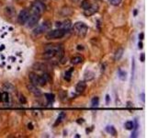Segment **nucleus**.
Wrapping results in <instances>:
<instances>
[{"label": "nucleus", "mask_w": 147, "mask_h": 138, "mask_svg": "<svg viewBox=\"0 0 147 138\" xmlns=\"http://www.w3.org/2000/svg\"><path fill=\"white\" fill-rule=\"evenodd\" d=\"M30 80L32 82V84L34 86H44L49 80V75L48 74H43L41 76H38V75L34 73L30 74Z\"/></svg>", "instance_id": "obj_1"}, {"label": "nucleus", "mask_w": 147, "mask_h": 138, "mask_svg": "<svg viewBox=\"0 0 147 138\" xmlns=\"http://www.w3.org/2000/svg\"><path fill=\"white\" fill-rule=\"evenodd\" d=\"M74 30H75V33L79 37H85L87 33L88 27L83 22H76L75 25H74Z\"/></svg>", "instance_id": "obj_2"}, {"label": "nucleus", "mask_w": 147, "mask_h": 138, "mask_svg": "<svg viewBox=\"0 0 147 138\" xmlns=\"http://www.w3.org/2000/svg\"><path fill=\"white\" fill-rule=\"evenodd\" d=\"M65 31L63 29H56V30H53L49 31L48 34L46 35V38L48 40H54V39H61L63 38L64 35H65Z\"/></svg>", "instance_id": "obj_3"}, {"label": "nucleus", "mask_w": 147, "mask_h": 138, "mask_svg": "<svg viewBox=\"0 0 147 138\" xmlns=\"http://www.w3.org/2000/svg\"><path fill=\"white\" fill-rule=\"evenodd\" d=\"M45 10V5L42 2L35 1L32 4V11L33 14L41 15Z\"/></svg>", "instance_id": "obj_4"}, {"label": "nucleus", "mask_w": 147, "mask_h": 138, "mask_svg": "<svg viewBox=\"0 0 147 138\" xmlns=\"http://www.w3.org/2000/svg\"><path fill=\"white\" fill-rule=\"evenodd\" d=\"M50 28H51V24H50L49 21H45L42 24H41L40 26H38L37 28H35L33 30V34L34 35H41L45 31H47Z\"/></svg>", "instance_id": "obj_5"}, {"label": "nucleus", "mask_w": 147, "mask_h": 138, "mask_svg": "<svg viewBox=\"0 0 147 138\" xmlns=\"http://www.w3.org/2000/svg\"><path fill=\"white\" fill-rule=\"evenodd\" d=\"M30 11L28 9H23L20 11V13L18 14V22L19 23V24H25V23L28 21V19L30 18Z\"/></svg>", "instance_id": "obj_6"}, {"label": "nucleus", "mask_w": 147, "mask_h": 138, "mask_svg": "<svg viewBox=\"0 0 147 138\" xmlns=\"http://www.w3.org/2000/svg\"><path fill=\"white\" fill-rule=\"evenodd\" d=\"M41 18V15H38V14H32L30 16V18L28 19V27L29 28H33L35 27L39 20H40Z\"/></svg>", "instance_id": "obj_7"}, {"label": "nucleus", "mask_w": 147, "mask_h": 138, "mask_svg": "<svg viewBox=\"0 0 147 138\" xmlns=\"http://www.w3.org/2000/svg\"><path fill=\"white\" fill-rule=\"evenodd\" d=\"M98 4H96V3L91 4L88 9L84 10V14H85V16H87V17H89V16H92V15H94L96 12H98Z\"/></svg>", "instance_id": "obj_8"}, {"label": "nucleus", "mask_w": 147, "mask_h": 138, "mask_svg": "<svg viewBox=\"0 0 147 138\" xmlns=\"http://www.w3.org/2000/svg\"><path fill=\"white\" fill-rule=\"evenodd\" d=\"M27 88H28V90L30 92V93H32L34 96H41V91L40 89H39L36 86H34L32 84H28L27 85Z\"/></svg>", "instance_id": "obj_9"}, {"label": "nucleus", "mask_w": 147, "mask_h": 138, "mask_svg": "<svg viewBox=\"0 0 147 138\" xmlns=\"http://www.w3.org/2000/svg\"><path fill=\"white\" fill-rule=\"evenodd\" d=\"M87 88V84L85 81H80L77 83V85L75 86V90L77 93H83Z\"/></svg>", "instance_id": "obj_10"}, {"label": "nucleus", "mask_w": 147, "mask_h": 138, "mask_svg": "<svg viewBox=\"0 0 147 138\" xmlns=\"http://www.w3.org/2000/svg\"><path fill=\"white\" fill-rule=\"evenodd\" d=\"M123 53H124V51H123V49H122V48H119L117 51H116V53H115L114 60H115V61H119V59L121 58L122 55H123Z\"/></svg>", "instance_id": "obj_11"}, {"label": "nucleus", "mask_w": 147, "mask_h": 138, "mask_svg": "<svg viewBox=\"0 0 147 138\" xmlns=\"http://www.w3.org/2000/svg\"><path fill=\"white\" fill-rule=\"evenodd\" d=\"M3 90H5L6 92H12L15 90V88L13 85L10 84V83H6L3 86Z\"/></svg>", "instance_id": "obj_12"}, {"label": "nucleus", "mask_w": 147, "mask_h": 138, "mask_svg": "<svg viewBox=\"0 0 147 138\" xmlns=\"http://www.w3.org/2000/svg\"><path fill=\"white\" fill-rule=\"evenodd\" d=\"M61 26L63 27V30H69L72 28V22H71V20H69V19H66L63 24H61Z\"/></svg>", "instance_id": "obj_13"}, {"label": "nucleus", "mask_w": 147, "mask_h": 138, "mask_svg": "<svg viewBox=\"0 0 147 138\" xmlns=\"http://www.w3.org/2000/svg\"><path fill=\"white\" fill-rule=\"evenodd\" d=\"M83 61V58L81 56H75L71 59V64L74 65H79L81 64Z\"/></svg>", "instance_id": "obj_14"}, {"label": "nucleus", "mask_w": 147, "mask_h": 138, "mask_svg": "<svg viewBox=\"0 0 147 138\" xmlns=\"http://www.w3.org/2000/svg\"><path fill=\"white\" fill-rule=\"evenodd\" d=\"M0 97H1V98H0V100H1L2 102H4V103H7V102H9V92L4 91V92L1 94V96H0Z\"/></svg>", "instance_id": "obj_15"}, {"label": "nucleus", "mask_w": 147, "mask_h": 138, "mask_svg": "<svg viewBox=\"0 0 147 138\" xmlns=\"http://www.w3.org/2000/svg\"><path fill=\"white\" fill-rule=\"evenodd\" d=\"M106 131L109 133H110V135H112L113 136H115L116 135H117V131H116L115 127H113V126H107Z\"/></svg>", "instance_id": "obj_16"}, {"label": "nucleus", "mask_w": 147, "mask_h": 138, "mask_svg": "<svg viewBox=\"0 0 147 138\" xmlns=\"http://www.w3.org/2000/svg\"><path fill=\"white\" fill-rule=\"evenodd\" d=\"M90 2H89V0H84V1L81 3V7H82V9L85 10V9H88V7H90Z\"/></svg>", "instance_id": "obj_17"}, {"label": "nucleus", "mask_w": 147, "mask_h": 138, "mask_svg": "<svg viewBox=\"0 0 147 138\" xmlns=\"http://www.w3.org/2000/svg\"><path fill=\"white\" fill-rule=\"evenodd\" d=\"M125 128L127 130H133V127H134V123H133V121H126L125 123Z\"/></svg>", "instance_id": "obj_18"}, {"label": "nucleus", "mask_w": 147, "mask_h": 138, "mask_svg": "<svg viewBox=\"0 0 147 138\" xmlns=\"http://www.w3.org/2000/svg\"><path fill=\"white\" fill-rule=\"evenodd\" d=\"M98 104H99V100H98V97L93 98L92 100H91V105H92V107H98Z\"/></svg>", "instance_id": "obj_19"}, {"label": "nucleus", "mask_w": 147, "mask_h": 138, "mask_svg": "<svg viewBox=\"0 0 147 138\" xmlns=\"http://www.w3.org/2000/svg\"><path fill=\"white\" fill-rule=\"evenodd\" d=\"M73 70H74V68H71L70 70L66 71V73H65V77H64L65 80H67V81H70L71 80V77H72L71 75H72Z\"/></svg>", "instance_id": "obj_20"}, {"label": "nucleus", "mask_w": 147, "mask_h": 138, "mask_svg": "<svg viewBox=\"0 0 147 138\" xmlns=\"http://www.w3.org/2000/svg\"><path fill=\"white\" fill-rule=\"evenodd\" d=\"M45 97L47 98L48 100V103H52V102L54 100V96L52 95V94H45Z\"/></svg>", "instance_id": "obj_21"}, {"label": "nucleus", "mask_w": 147, "mask_h": 138, "mask_svg": "<svg viewBox=\"0 0 147 138\" xmlns=\"http://www.w3.org/2000/svg\"><path fill=\"white\" fill-rule=\"evenodd\" d=\"M119 77L121 78V80H125L126 79V72L122 70H119Z\"/></svg>", "instance_id": "obj_22"}, {"label": "nucleus", "mask_w": 147, "mask_h": 138, "mask_svg": "<svg viewBox=\"0 0 147 138\" xmlns=\"http://www.w3.org/2000/svg\"><path fill=\"white\" fill-rule=\"evenodd\" d=\"M109 2L113 6H119L121 3V0H109Z\"/></svg>", "instance_id": "obj_23"}, {"label": "nucleus", "mask_w": 147, "mask_h": 138, "mask_svg": "<svg viewBox=\"0 0 147 138\" xmlns=\"http://www.w3.org/2000/svg\"><path fill=\"white\" fill-rule=\"evenodd\" d=\"M64 118V113H62L61 115L58 117V121H57V123H56V124L58 123H61L62 121H63V119Z\"/></svg>", "instance_id": "obj_24"}, {"label": "nucleus", "mask_w": 147, "mask_h": 138, "mask_svg": "<svg viewBox=\"0 0 147 138\" xmlns=\"http://www.w3.org/2000/svg\"><path fill=\"white\" fill-rule=\"evenodd\" d=\"M19 100H20L21 103H26V98L23 95H20V97H19Z\"/></svg>", "instance_id": "obj_25"}, {"label": "nucleus", "mask_w": 147, "mask_h": 138, "mask_svg": "<svg viewBox=\"0 0 147 138\" xmlns=\"http://www.w3.org/2000/svg\"><path fill=\"white\" fill-rule=\"evenodd\" d=\"M109 102H110V96L107 95V96H106V103L109 104Z\"/></svg>", "instance_id": "obj_26"}, {"label": "nucleus", "mask_w": 147, "mask_h": 138, "mask_svg": "<svg viewBox=\"0 0 147 138\" xmlns=\"http://www.w3.org/2000/svg\"><path fill=\"white\" fill-rule=\"evenodd\" d=\"M141 61L144 62V53H142V55H141Z\"/></svg>", "instance_id": "obj_27"}, {"label": "nucleus", "mask_w": 147, "mask_h": 138, "mask_svg": "<svg viewBox=\"0 0 147 138\" xmlns=\"http://www.w3.org/2000/svg\"><path fill=\"white\" fill-rule=\"evenodd\" d=\"M141 98H142V100L144 102V93H142V95H141Z\"/></svg>", "instance_id": "obj_28"}, {"label": "nucleus", "mask_w": 147, "mask_h": 138, "mask_svg": "<svg viewBox=\"0 0 147 138\" xmlns=\"http://www.w3.org/2000/svg\"><path fill=\"white\" fill-rule=\"evenodd\" d=\"M139 38H140V40H142V39H144V33H141L139 35Z\"/></svg>", "instance_id": "obj_29"}, {"label": "nucleus", "mask_w": 147, "mask_h": 138, "mask_svg": "<svg viewBox=\"0 0 147 138\" xmlns=\"http://www.w3.org/2000/svg\"><path fill=\"white\" fill-rule=\"evenodd\" d=\"M138 47H139V49H142V42H139Z\"/></svg>", "instance_id": "obj_30"}, {"label": "nucleus", "mask_w": 147, "mask_h": 138, "mask_svg": "<svg viewBox=\"0 0 147 138\" xmlns=\"http://www.w3.org/2000/svg\"><path fill=\"white\" fill-rule=\"evenodd\" d=\"M72 1H73V2H75V3H76L77 1H78V0H72Z\"/></svg>", "instance_id": "obj_31"}, {"label": "nucleus", "mask_w": 147, "mask_h": 138, "mask_svg": "<svg viewBox=\"0 0 147 138\" xmlns=\"http://www.w3.org/2000/svg\"><path fill=\"white\" fill-rule=\"evenodd\" d=\"M96 1H98V0H96Z\"/></svg>", "instance_id": "obj_32"}]
</instances>
